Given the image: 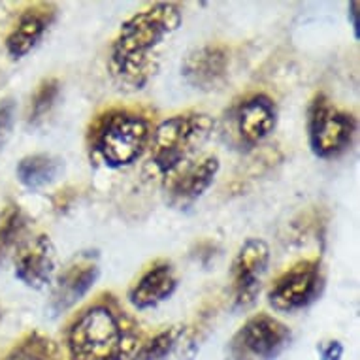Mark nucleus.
<instances>
[{"label":"nucleus","mask_w":360,"mask_h":360,"mask_svg":"<svg viewBox=\"0 0 360 360\" xmlns=\"http://www.w3.org/2000/svg\"><path fill=\"white\" fill-rule=\"evenodd\" d=\"M184 21L176 2H157L121 25L110 49L108 70L121 89L140 91L159 70L157 49Z\"/></svg>","instance_id":"obj_1"},{"label":"nucleus","mask_w":360,"mask_h":360,"mask_svg":"<svg viewBox=\"0 0 360 360\" xmlns=\"http://www.w3.org/2000/svg\"><path fill=\"white\" fill-rule=\"evenodd\" d=\"M140 343L138 321L112 295L79 309L65 330L68 360H130Z\"/></svg>","instance_id":"obj_2"},{"label":"nucleus","mask_w":360,"mask_h":360,"mask_svg":"<svg viewBox=\"0 0 360 360\" xmlns=\"http://www.w3.org/2000/svg\"><path fill=\"white\" fill-rule=\"evenodd\" d=\"M151 124L146 115L132 110L113 108L95 119L89 129L91 157L108 168L134 165L149 148Z\"/></svg>","instance_id":"obj_3"},{"label":"nucleus","mask_w":360,"mask_h":360,"mask_svg":"<svg viewBox=\"0 0 360 360\" xmlns=\"http://www.w3.org/2000/svg\"><path fill=\"white\" fill-rule=\"evenodd\" d=\"M213 119L207 113L187 112L160 121L149 140V165L162 177L189 165L213 132Z\"/></svg>","instance_id":"obj_4"},{"label":"nucleus","mask_w":360,"mask_h":360,"mask_svg":"<svg viewBox=\"0 0 360 360\" xmlns=\"http://www.w3.org/2000/svg\"><path fill=\"white\" fill-rule=\"evenodd\" d=\"M356 119L343 112L323 93L315 95L307 108V140L313 155L319 159H334L353 143Z\"/></svg>","instance_id":"obj_5"},{"label":"nucleus","mask_w":360,"mask_h":360,"mask_svg":"<svg viewBox=\"0 0 360 360\" xmlns=\"http://www.w3.org/2000/svg\"><path fill=\"white\" fill-rule=\"evenodd\" d=\"M325 289V272L319 259H306L290 266L274 279L268 289V304L276 311L292 313L311 306Z\"/></svg>","instance_id":"obj_6"},{"label":"nucleus","mask_w":360,"mask_h":360,"mask_svg":"<svg viewBox=\"0 0 360 360\" xmlns=\"http://www.w3.org/2000/svg\"><path fill=\"white\" fill-rule=\"evenodd\" d=\"M292 332L268 313L249 317L231 340L232 360H274L289 347Z\"/></svg>","instance_id":"obj_7"},{"label":"nucleus","mask_w":360,"mask_h":360,"mask_svg":"<svg viewBox=\"0 0 360 360\" xmlns=\"http://www.w3.org/2000/svg\"><path fill=\"white\" fill-rule=\"evenodd\" d=\"M278 127V106L264 93H255L226 113V134L238 148H255L272 134Z\"/></svg>","instance_id":"obj_8"},{"label":"nucleus","mask_w":360,"mask_h":360,"mask_svg":"<svg viewBox=\"0 0 360 360\" xmlns=\"http://www.w3.org/2000/svg\"><path fill=\"white\" fill-rule=\"evenodd\" d=\"M101 276V264L95 251H83L74 255L53 279V289L49 298L51 317L63 313L82 302L91 292Z\"/></svg>","instance_id":"obj_9"},{"label":"nucleus","mask_w":360,"mask_h":360,"mask_svg":"<svg viewBox=\"0 0 360 360\" xmlns=\"http://www.w3.org/2000/svg\"><path fill=\"white\" fill-rule=\"evenodd\" d=\"M270 264V248L260 238H248L232 260V300L236 309L255 304Z\"/></svg>","instance_id":"obj_10"},{"label":"nucleus","mask_w":360,"mask_h":360,"mask_svg":"<svg viewBox=\"0 0 360 360\" xmlns=\"http://www.w3.org/2000/svg\"><path fill=\"white\" fill-rule=\"evenodd\" d=\"M13 274L29 289H46L57 276V249L48 234L27 236L13 253Z\"/></svg>","instance_id":"obj_11"},{"label":"nucleus","mask_w":360,"mask_h":360,"mask_svg":"<svg viewBox=\"0 0 360 360\" xmlns=\"http://www.w3.org/2000/svg\"><path fill=\"white\" fill-rule=\"evenodd\" d=\"M219 170L221 162L217 155H206L191 160L189 165L181 166L179 170L165 177L166 202L179 210L193 206L212 187Z\"/></svg>","instance_id":"obj_12"},{"label":"nucleus","mask_w":360,"mask_h":360,"mask_svg":"<svg viewBox=\"0 0 360 360\" xmlns=\"http://www.w3.org/2000/svg\"><path fill=\"white\" fill-rule=\"evenodd\" d=\"M231 57L221 46H202L193 49L181 63V76L191 87L212 93L224 85L229 77Z\"/></svg>","instance_id":"obj_13"},{"label":"nucleus","mask_w":360,"mask_h":360,"mask_svg":"<svg viewBox=\"0 0 360 360\" xmlns=\"http://www.w3.org/2000/svg\"><path fill=\"white\" fill-rule=\"evenodd\" d=\"M177 289V274L170 260L159 259L143 270L129 289V302L140 311L166 302Z\"/></svg>","instance_id":"obj_14"},{"label":"nucleus","mask_w":360,"mask_h":360,"mask_svg":"<svg viewBox=\"0 0 360 360\" xmlns=\"http://www.w3.org/2000/svg\"><path fill=\"white\" fill-rule=\"evenodd\" d=\"M57 18V6L51 2L32 4L19 15L18 23L6 38V49L10 57L21 59L38 46V41L48 32Z\"/></svg>","instance_id":"obj_15"},{"label":"nucleus","mask_w":360,"mask_h":360,"mask_svg":"<svg viewBox=\"0 0 360 360\" xmlns=\"http://www.w3.org/2000/svg\"><path fill=\"white\" fill-rule=\"evenodd\" d=\"M65 172V160L51 153L27 155L18 162L19 184L30 191H40L55 184Z\"/></svg>","instance_id":"obj_16"},{"label":"nucleus","mask_w":360,"mask_h":360,"mask_svg":"<svg viewBox=\"0 0 360 360\" xmlns=\"http://www.w3.org/2000/svg\"><path fill=\"white\" fill-rule=\"evenodd\" d=\"M29 226V215L18 204H8L0 212V268H4L8 259L13 257L15 249L27 238Z\"/></svg>","instance_id":"obj_17"},{"label":"nucleus","mask_w":360,"mask_h":360,"mask_svg":"<svg viewBox=\"0 0 360 360\" xmlns=\"http://www.w3.org/2000/svg\"><path fill=\"white\" fill-rule=\"evenodd\" d=\"M0 360H60V351L51 338L41 332H30Z\"/></svg>","instance_id":"obj_18"},{"label":"nucleus","mask_w":360,"mask_h":360,"mask_svg":"<svg viewBox=\"0 0 360 360\" xmlns=\"http://www.w3.org/2000/svg\"><path fill=\"white\" fill-rule=\"evenodd\" d=\"M184 336V326H168V328H162L155 336L149 338L148 342L140 343V347L136 349V353L132 354L130 360H168V356L179 347Z\"/></svg>","instance_id":"obj_19"},{"label":"nucleus","mask_w":360,"mask_h":360,"mask_svg":"<svg viewBox=\"0 0 360 360\" xmlns=\"http://www.w3.org/2000/svg\"><path fill=\"white\" fill-rule=\"evenodd\" d=\"M60 95V82L57 77H46L38 83V87L30 96L29 112H27V121L30 127H38L41 124L51 110L55 108Z\"/></svg>","instance_id":"obj_20"},{"label":"nucleus","mask_w":360,"mask_h":360,"mask_svg":"<svg viewBox=\"0 0 360 360\" xmlns=\"http://www.w3.org/2000/svg\"><path fill=\"white\" fill-rule=\"evenodd\" d=\"M15 110H18V106H15V101L12 96L0 101V151L4 149V146L12 136L13 124H15Z\"/></svg>","instance_id":"obj_21"},{"label":"nucleus","mask_w":360,"mask_h":360,"mask_svg":"<svg viewBox=\"0 0 360 360\" xmlns=\"http://www.w3.org/2000/svg\"><path fill=\"white\" fill-rule=\"evenodd\" d=\"M317 351H319L321 360H342L343 343L340 340H326L319 343Z\"/></svg>","instance_id":"obj_22"},{"label":"nucleus","mask_w":360,"mask_h":360,"mask_svg":"<svg viewBox=\"0 0 360 360\" xmlns=\"http://www.w3.org/2000/svg\"><path fill=\"white\" fill-rule=\"evenodd\" d=\"M356 8H359V4H356V2H353V4H351V12H349V15L353 18V29H354V32L359 30V21H356Z\"/></svg>","instance_id":"obj_23"},{"label":"nucleus","mask_w":360,"mask_h":360,"mask_svg":"<svg viewBox=\"0 0 360 360\" xmlns=\"http://www.w3.org/2000/svg\"><path fill=\"white\" fill-rule=\"evenodd\" d=\"M0 319H2V307H0Z\"/></svg>","instance_id":"obj_24"}]
</instances>
